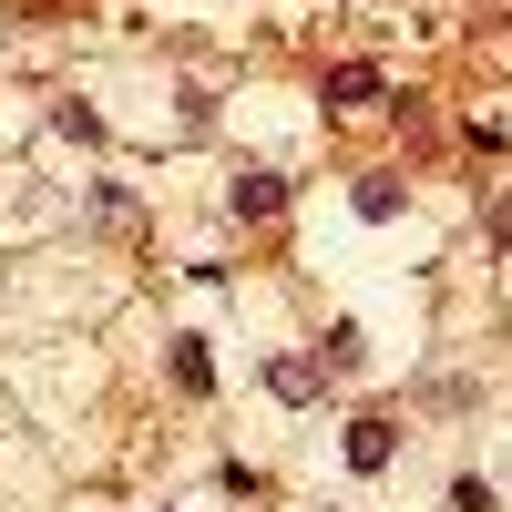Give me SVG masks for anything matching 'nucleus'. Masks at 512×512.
I'll list each match as a JSON object with an SVG mask.
<instances>
[{"label": "nucleus", "instance_id": "nucleus-1", "mask_svg": "<svg viewBox=\"0 0 512 512\" xmlns=\"http://www.w3.org/2000/svg\"><path fill=\"white\" fill-rule=\"evenodd\" d=\"M267 390H277L287 410H308V400H328V359H318V349H277V359H267Z\"/></svg>", "mask_w": 512, "mask_h": 512}, {"label": "nucleus", "instance_id": "nucleus-2", "mask_svg": "<svg viewBox=\"0 0 512 512\" xmlns=\"http://www.w3.org/2000/svg\"><path fill=\"white\" fill-rule=\"evenodd\" d=\"M338 451H349V472H390V461H400V420H390V410H359Z\"/></svg>", "mask_w": 512, "mask_h": 512}, {"label": "nucleus", "instance_id": "nucleus-3", "mask_svg": "<svg viewBox=\"0 0 512 512\" xmlns=\"http://www.w3.org/2000/svg\"><path fill=\"white\" fill-rule=\"evenodd\" d=\"M226 205H236V216H277V205H287V175H277V164H246V175L226 185Z\"/></svg>", "mask_w": 512, "mask_h": 512}, {"label": "nucleus", "instance_id": "nucleus-4", "mask_svg": "<svg viewBox=\"0 0 512 512\" xmlns=\"http://www.w3.org/2000/svg\"><path fill=\"white\" fill-rule=\"evenodd\" d=\"M379 93H390V72H379V62H338V72H328V103H338V113H359V103H379Z\"/></svg>", "mask_w": 512, "mask_h": 512}, {"label": "nucleus", "instance_id": "nucleus-5", "mask_svg": "<svg viewBox=\"0 0 512 512\" xmlns=\"http://www.w3.org/2000/svg\"><path fill=\"white\" fill-rule=\"evenodd\" d=\"M0 226H52V195H41V175H0Z\"/></svg>", "mask_w": 512, "mask_h": 512}, {"label": "nucleus", "instance_id": "nucleus-6", "mask_svg": "<svg viewBox=\"0 0 512 512\" xmlns=\"http://www.w3.org/2000/svg\"><path fill=\"white\" fill-rule=\"evenodd\" d=\"M349 205H359V226H400V216H410V185H390V175H369V185H359Z\"/></svg>", "mask_w": 512, "mask_h": 512}, {"label": "nucleus", "instance_id": "nucleus-7", "mask_svg": "<svg viewBox=\"0 0 512 512\" xmlns=\"http://www.w3.org/2000/svg\"><path fill=\"white\" fill-rule=\"evenodd\" d=\"M164 349H175V390H195V400L216 390V359H205V338H195V328H185V338H164Z\"/></svg>", "mask_w": 512, "mask_h": 512}, {"label": "nucleus", "instance_id": "nucleus-8", "mask_svg": "<svg viewBox=\"0 0 512 512\" xmlns=\"http://www.w3.org/2000/svg\"><path fill=\"white\" fill-rule=\"evenodd\" d=\"M492 236H502V246H512V185H502V195H492Z\"/></svg>", "mask_w": 512, "mask_h": 512}]
</instances>
